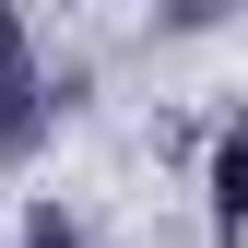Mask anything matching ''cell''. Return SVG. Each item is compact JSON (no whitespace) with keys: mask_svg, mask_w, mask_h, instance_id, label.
<instances>
[{"mask_svg":"<svg viewBox=\"0 0 248 248\" xmlns=\"http://www.w3.org/2000/svg\"><path fill=\"white\" fill-rule=\"evenodd\" d=\"M201 201H213V248H248V130H225V142H213Z\"/></svg>","mask_w":248,"mask_h":248,"instance_id":"1","label":"cell"},{"mask_svg":"<svg viewBox=\"0 0 248 248\" xmlns=\"http://www.w3.org/2000/svg\"><path fill=\"white\" fill-rule=\"evenodd\" d=\"M24 83V24H12V0H0V95Z\"/></svg>","mask_w":248,"mask_h":248,"instance_id":"2","label":"cell"}]
</instances>
